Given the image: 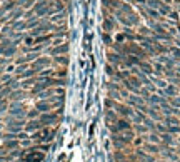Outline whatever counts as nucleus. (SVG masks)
Masks as SVG:
<instances>
[{"mask_svg": "<svg viewBox=\"0 0 180 162\" xmlns=\"http://www.w3.org/2000/svg\"><path fill=\"white\" fill-rule=\"evenodd\" d=\"M53 132L50 130V129H45V130H40V132H37V134L33 135V139H37L39 142H45V141H50L52 139Z\"/></svg>", "mask_w": 180, "mask_h": 162, "instance_id": "obj_1", "label": "nucleus"}, {"mask_svg": "<svg viewBox=\"0 0 180 162\" xmlns=\"http://www.w3.org/2000/svg\"><path fill=\"white\" fill-rule=\"evenodd\" d=\"M43 159V154H32V155H27L25 161L27 162H40Z\"/></svg>", "mask_w": 180, "mask_h": 162, "instance_id": "obj_2", "label": "nucleus"}, {"mask_svg": "<svg viewBox=\"0 0 180 162\" xmlns=\"http://www.w3.org/2000/svg\"><path fill=\"white\" fill-rule=\"evenodd\" d=\"M55 120H59V117H57V115H53V114L43 115V117H42V122H55Z\"/></svg>", "mask_w": 180, "mask_h": 162, "instance_id": "obj_3", "label": "nucleus"}, {"mask_svg": "<svg viewBox=\"0 0 180 162\" xmlns=\"http://www.w3.org/2000/svg\"><path fill=\"white\" fill-rule=\"evenodd\" d=\"M35 127H40L39 122H32V124H28V125H27V129H30V130H32V129H35Z\"/></svg>", "mask_w": 180, "mask_h": 162, "instance_id": "obj_4", "label": "nucleus"}]
</instances>
